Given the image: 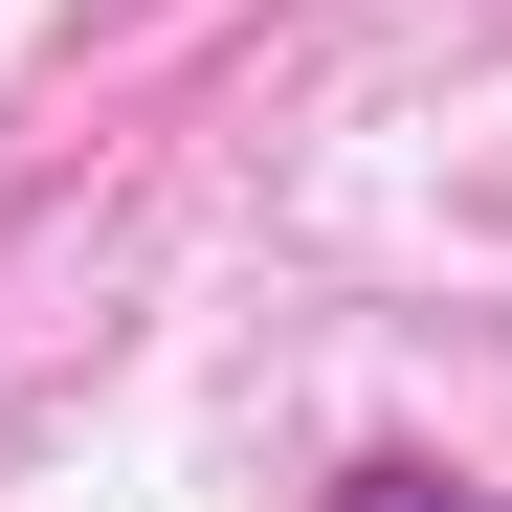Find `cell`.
<instances>
[{
	"instance_id": "cell-1",
	"label": "cell",
	"mask_w": 512,
	"mask_h": 512,
	"mask_svg": "<svg viewBox=\"0 0 512 512\" xmlns=\"http://www.w3.org/2000/svg\"><path fill=\"white\" fill-rule=\"evenodd\" d=\"M334 512H468V468H423V446H379V468L334 490Z\"/></svg>"
}]
</instances>
